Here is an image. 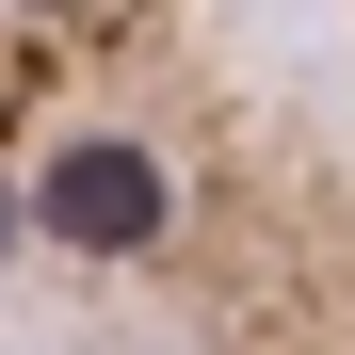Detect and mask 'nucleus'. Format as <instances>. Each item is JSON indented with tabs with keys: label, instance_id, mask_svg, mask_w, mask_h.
Segmentation results:
<instances>
[{
	"label": "nucleus",
	"instance_id": "f257e3e1",
	"mask_svg": "<svg viewBox=\"0 0 355 355\" xmlns=\"http://www.w3.org/2000/svg\"><path fill=\"white\" fill-rule=\"evenodd\" d=\"M0 339L355 355V146L243 0H0Z\"/></svg>",
	"mask_w": 355,
	"mask_h": 355
},
{
	"label": "nucleus",
	"instance_id": "f03ea898",
	"mask_svg": "<svg viewBox=\"0 0 355 355\" xmlns=\"http://www.w3.org/2000/svg\"><path fill=\"white\" fill-rule=\"evenodd\" d=\"M339 17H355V0H339Z\"/></svg>",
	"mask_w": 355,
	"mask_h": 355
}]
</instances>
